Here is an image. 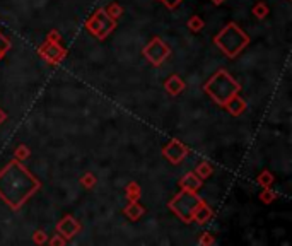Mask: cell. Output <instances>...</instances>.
<instances>
[{"instance_id":"cell-1","label":"cell","mask_w":292,"mask_h":246,"mask_svg":"<svg viewBox=\"0 0 292 246\" xmlns=\"http://www.w3.org/2000/svg\"><path fill=\"white\" fill-rule=\"evenodd\" d=\"M40 188V179L17 159L10 161L0 171V199L12 210H19Z\"/></svg>"},{"instance_id":"cell-2","label":"cell","mask_w":292,"mask_h":246,"mask_svg":"<svg viewBox=\"0 0 292 246\" xmlns=\"http://www.w3.org/2000/svg\"><path fill=\"white\" fill-rule=\"evenodd\" d=\"M203 91L217 103L219 106L224 108V105L232 98V96L239 94L241 86L238 84L234 77L229 74L227 70H217L207 82L203 84Z\"/></svg>"},{"instance_id":"cell-3","label":"cell","mask_w":292,"mask_h":246,"mask_svg":"<svg viewBox=\"0 0 292 246\" xmlns=\"http://www.w3.org/2000/svg\"><path fill=\"white\" fill-rule=\"evenodd\" d=\"M214 43L227 58H234L248 46L249 38L236 22H229L214 38Z\"/></svg>"},{"instance_id":"cell-4","label":"cell","mask_w":292,"mask_h":246,"mask_svg":"<svg viewBox=\"0 0 292 246\" xmlns=\"http://www.w3.org/2000/svg\"><path fill=\"white\" fill-rule=\"evenodd\" d=\"M203 200L197 195V192H190V190H181L180 193H176L173 197V200L169 202V209L183 221V223H192V217L197 210V207Z\"/></svg>"},{"instance_id":"cell-5","label":"cell","mask_w":292,"mask_h":246,"mask_svg":"<svg viewBox=\"0 0 292 246\" xmlns=\"http://www.w3.org/2000/svg\"><path fill=\"white\" fill-rule=\"evenodd\" d=\"M86 29L96 36L97 40H106L114 29H116V19L108 16L104 9H97L86 22Z\"/></svg>"},{"instance_id":"cell-6","label":"cell","mask_w":292,"mask_h":246,"mask_svg":"<svg viewBox=\"0 0 292 246\" xmlns=\"http://www.w3.org/2000/svg\"><path fill=\"white\" fill-rule=\"evenodd\" d=\"M169 55H171V48H169L168 45L164 43V40H161V38H154V40H151L144 46V57L147 58L154 67H159V65L164 64Z\"/></svg>"},{"instance_id":"cell-7","label":"cell","mask_w":292,"mask_h":246,"mask_svg":"<svg viewBox=\"0 0 292 246\" xmlns=\"http://www.w3.org/2000/svg\"><path fill=\"white\" fill-rule=\"evenodd\" d=\"M38 53H40V57L50 65H58L67 57V50L62 46V43H55V41H50V40H46L38 48Z\"/></svg>"},{"instance_id":"cell-8","label":"cell","mask_w":292,"mask_h":246,"mask_svg":"<svg viewBox=\"0 0 292 246\" xmlns=\"http://www.w3.org/2000/svg\"><path fill=\"white\" fill-rule=\"evenodd\" d=\"M162 156H164L171 164L176 166L188 156V147H186L185 144H181L178 138H171L169 144L162 149Z\"/></svg>"},{"instance_id":"cell-9","label":"cell","mask_w":292,"mask_h":246,"mask_svg":"<svg viewBox=\"0 0 292 246\" xmlns=\"http://www.w3.org/2000/svg\"><path fill=\"white\" fill-rule=\"evenodd\" d=\"M81 229H82V224L79 223L74 216H64L60 223L57 224V233L60 234V236H64L67 241L72 240L74 236H77V234L81 233Z\"/></svg>"},{"instance_id":"cell-10","label":"cell","mask_w":292,"mask_h":246,"mask_svg":"<svg viewBox=\"0 0 292 246\" xmlns=\"http://www.w3.org/2000/svg\"><path fill=\"white\" fill-rule=\"evenodd\" d=\"M202 185H203V179H202L195 171L186 173V175L181 176V179H180V186H181V190L198 192V190L202 188Z\"/></svg>"},{"instance_id":"cell-11","label":"cell","mask_w":292,"mask_h":246,"mask_svg":"<svg viewBox=\"0 0 292 246\" xmlns=\"http://www.w3.org/2000/svg\"><path fill=\"white\" fill-rule=\"evenodd\" d=\"M224 108L229 112V115L239 116V115H243V113L246 112V101L239 94H236V96H232L227 103H225Z\"/></svg>"},{"instance_id":"cell-12","label":"cell","mask_w":292,"mask_h":246,"mask_svg":"<svg viewBox=\"0 0 292 246\" xmlns=\"http://www.w3.org/2000/svg\"><path fill=\"white\" fill-rule=\"evenodd\" d=\"M164 89L169 96H178L185 89V82H183V79L180 75H171V77L166 79Z\"/></svg>"},{"instance_id":"cell-13","label":"cell","mask_w":292,"mask_h":246,"mask_svg":"<svg viewBox=\"0 0 292 246\" xmlns=\"http://www.w3.org/2000/svg\"><path fill=\"white\" fill-rule=\"evenodd\" d=\"M212 209L207 205L205 202H202L200 205L197 207V210H195L193 217H192V223H197V224H207L208 221L212 219Z\"/></svg>"},{"instance_id":"cell-14","label":"cell","mask_w":292,"mask_h":246,"mask_svg":"<svg viewBox=\"0 0 292 246\" xmlns=\"http://www.w3.org/2000/svg\"><path fill=\"white\" fill-rule=\"evenodd\" d=\"M123 214L128 217V219L134 221V223H135V221H138L142 216H144L145 209L140 205V203H138V200H137V202H128V205L123 209Z\"/></svg>"},{"instance_id":"cell-15","label":"cell","mask_w":292,"mask_h":246,"mask_svg":"<svg viewBox=\"0 0 292 246\" xmlns=\"http://www.w3.org/2000/svg\"><path fill=\"white\" fill-rule=\"evenodd\" d=\"M140 195H142V190H140V186L137 185V183H128V186H127V199H128V202H137L138 199H140Z\"/></svg>"},{"instance_id":"cell-16","label":"cell","mask_w":292,"mask_h":246,"mask_svg":"<svg viewBox=\"0 0 292 246\" xmlns=\"http://www.w3.org/2000/svg\"><path fill=\"white\" fill-rule=\"evenodd\" d=\"M195 173H197V175L200 176L202 179H207L208 176H210L212 173H214V168H212L210 162L203 161V162H200V164L197 166V169H195Z\"/></svg>"},{"instance_id":"cell-17","label":"cell","mask_w":292,"mask_h":246,"mask_svg":"<svg viewBox=\"0 0 292 246\" xmlns=\"http://www.w3.org/2000/svg\"><path fill=\"white\" fill-rule=\"evenodd\" d=\"M269 12H270V9H269V5H267L265 2H258L255 7H253V16L256 17V19H260V21H263L267 16H269Z\"/></svg>"},{"instance_id":"cell-18","label":"cell","mask_w":292,"mask_h":246,"mask_svg":"<svg viewBox=\"0 0 292 246\" xmlns=\"http://www.w3.org/2000/svg\"><path fill=\"white\" fill-rule=\"evenodd\" d=\"M203 27H205V21L202 19L200 16H193L188 19V29L192 31V33H200Z\"/></svg>"},{"instance_id":"cell-19","label":"cell","mask_w":292,"mask_h":246,"mask_svg":"<svg viewBox=\"0 0 292 246\" xmlns=\"http://www.w3.org/2000/svg\"><path fill=\"white\" fill-rule=\"evenodd\" d=\"M256 181H258V185L262 186V188H269V186L273 185V175L270 171H263L258 175Z\"/></svg>"},{"instance_id":"cell-20","label":"cell","mask_w":292,"mask_h":246,"mask_svg":"<svg viewBox=\"0 0 292 246\" xmlns=\"http://www.w3.org/2000/svg\"><path fill=\"white\" fill-rule=\"evenodd\" d=\"M31 156V151H29V147L27 145H24V144H21V145H17L16 147V152H14V159H17V161H26L27 157Z\"/></svg>"},{"instance_id":"cell-21","label":"cell","mask_w":292,"mask_h":246,"mask_svg":"<svg viewBox=\"0 0 292 246\" xmlns=\"http://www.w3.org/2000/svg\"><path fill=\"white\" fill-rule=\"evenodd\" d=\"M104 10H106V12H108V16H110V17H113V19H118V17H120L121 14H123V7H121L118 2H111L110 5H108Z\"/></svg>"},{"instance_id":"cell-22","label":"cell","mask_w":292,"mask_h":246,"mask_svg":"<svg viewBox=\"0 0 292 246\" xmlns=\"http://www.w3.org/2000/svg\"><path fill=\"white\" fill-rule=\"evenodd\" d=\"M96 183H97V179H96V176L92 175V173H86V175L81 178V185L84 186V188H88V190L94 188Z\"/></svg>"},{"instance_id":"cell-23","label":"cell","mask_w":292,"mask_h":246,"mask_svg":"<svg viewBox=\"0 0 292 246\" xmlns=\"http://www.w3.org/2000/svg\"><path fill=\"white\" fill-rule=\"evenodd\" d=\"M10 50V41L9 38L5 36V34L0 31V60H2L3 57H5V53Z\"/></svg>"},{"instance_id":"cell-24","label":"cell","mask_w":292,"mask_h":246,"mask_svg":"<svg viewBox=\"0 0 292 246\" xmlns=\"http://www.w3.org/2000/svg\"><path fill=\"white\" fill-rule=\"evenodd\" d=\"M260 200L262 202H265V203H272L273 200H275V192H273L272 188H263V192L260 193Z\"/></svg>"},{"instance_id":"cell-25","label":"cell","mask_w":292,"mask_h":246,"mask_svg":"<svg viewBox=\"0 0 292 246\" xmlns=\"http://www.w3.org/2000/svg\"><path fill=\"white\" fill-rule=\"evenodd\" d=\"M33 241L36 245H45V243H48V234L45 233L43 229H38V231H34V234H33Z\"/></svg>"},{"instance_id":"cell-26","label":"cell","mask_w":292,"mask_h":246,"mask_svg":"<svg viewBox=\"0 0 292 246\" xmlns=\"http://www.w3.org/2000/svg\"><path fill=\"white\" fill-rule=\"evenodd\" d=\"M214 243H215V240H214V236H212L210 233H203L200 236V240H198V245H200V246H210Z\"/></svg>"},{"instance_id":"cell-27","label":"cell","mask_w":292,"mask_h":246,"mask_svg":"<svg viewBox=\"0 0 292 246\" xmlns=\"http://www.w3.org/2000/svg\"><path fill=\"white\" fill-rule=\"evenodd\" d=\"M48 243H50L51 246H65L67 245V240H65L64 236H60V234H55L53 238H51V240H48Z\"/></svg>"},{"instance_id":"cell-28","label":"cell","mask_w":292,"mask_h":246,"mask_svg":"<svg viewBox=\"0 0 292 246\" xmlns=\"http://www.w3.org/2000/svg\"><path fill=\"white\" fill-rule=\"evenodd\" d=\"M46 40H50V41H55V43H62V36H60V33L58 31H50L48 33V36H46Z\"/></svg>"},{"instance_id":"cell-29","label":"cell","mask_w":292,"mask_h":246,"mask_svg":"<svg viewBox=\"0 0 292 246\" xmlns=\"http://www.w3.org/2000/svg\"><path fill=\"white\" fill-rule=\"evenodd\" d=\"M162 3H164L168 9H176V7L181 3V0H161Z\"/></svg>"},{"instance_id":"cell-30","label":"cell","mask_w":292,"mask_h":246,"mask_svg":"<svg viewBox=\"0 0 292 246\" xmlns=\"http://www.w3.org/2000/svg\"><path fill=\"white\" fill-rule=\"evenodd\" d=\"M5 120H7V113L3 112L2 108H0V125H2L3 122H5Z\"/></svg>"},{"instance_id":"cell-31","label":"cell","mask_w":292,"mask_h":246,"mask_svg":"<svg viewBox=\"0 0 292 246\" xmlns=\"http://www.w3.org/2000/svg\"><path fill=\"white\" fill-rule=\"evenodd\" d=\"M212 3H214V5H222V3L225 2V0H210Z\"/></svg>"}]
</instances>
